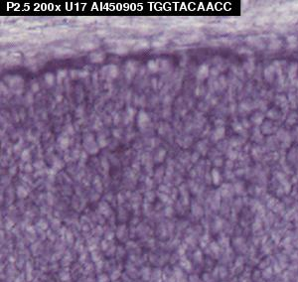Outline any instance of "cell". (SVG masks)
<instances>
[{
	"instance_id": "obj_4",
	"label": "cell",
	"mask_w": 298,
	"mask_h": 282,
	"mask_svg": "<svg viewBox=\"0 0 298 282\" xmlns=\"http://www.w3.org/2000/svg\"><path fill=\"white\" fill-rule=\"evenodd\" d=\"M225 127L224 126H219L215 131L213 132V140H220L225 136Z\"/></svg>"
},
{
	"instance_id": "obj_10",
	"label": "cell",
	"mask_w": 298,
	"mask_h": 282,
	"mask_svg": "<svg viewBox=\"0 0 298 282\" xmlns=\"http://www.w3.org/2000/svg\"><path fill=\"white\" fill-rule=\"evenodd\" d=\"M266 116L268 118H271V119H277L279 117V112H278L275 108H271L270 111H268V112L266 113Z\"/></svg>"
},
{
	"instance_id": "obj_12",
	"label": "cell",
	"mask_w": 298,
	"mask_h": 282,
	"mask_svg": "<svg viewBox=\"0 0 298 282\" xmlns=\"http://www.w3.org/2000/svg\"><path fill=\"white\" fill-rule=\"evenodd\" d=\"M275 102H276V105H280L281 108H282V105H287V100H286L285 96H276V99H275Z\"/></svg>"
},
{
	"instance_id": "obj_7",
	"label": "cell",
	"mask_w": 298,
	"mask_h": 282,
	"mask_svg": "<svg viewBox=\"0 0 298 282\" xmlns=\"http://www.w3.org/2000/svg\"><path fill=\"white\" fill-rule=\"evenodd\" d=\"M263 119H264V115L262 114V113H260V112L254 113V114L251 116V121L254 122V124H257V125L262 124V122H263Z\"/></svg>"
},
{
	"instance_id": "obj_15",
	"label": "cell",
	"mask_w": 298,
	"mask_h": 282,
	"mask_svg": "<svg viewBox=\"0 0 298 282\" xmlns=\"http://www.w3.org/2000/svg\"><path fill=\"white\" fill-rule=\"evenodd\" d=\"M281 47V43H280V41H278V40H275V41H272L270 43L269 45V49L270 50H278L279 48Z\"/></svg>"
},
{
	"instance_id": "obj_9",
	"label": "cell",
	"mask_w": 298,
	"mask_h": 282,
	"mask_svg": "<svg viewBox=\"0 0 298 282\" xmlns=\"http://www.w3.org/2000/svg\"><path fill=\"white\" fill-rule=\"evenodd\" d=\"M244 69L247 71L248 74H251L254 71V60H248L247 62H245L244 64Z\"/></svg>"
},
{
	"instance_id": "obj_5",
	"label": "cell",
	"mask_w": 298,
	"mask_h": 282,
	"mask_svg": "<svg viewBox=\"0 0 298 282\" xmlns=\"http://www.w3.org/2000/svg\"><path fill=\"white\" fill-rule=\"evenodd\" d=\"M275 127L273 126L272 122L271 121H266L264 123H262V127H261V130H262V133H265V134H270L272 133L274 131Z\"/></svg>"
},
{
	"instance_id": "obj_6",
	"label": "cell",
	"mask_w": 298,
	"mask_h": 282,
	"mask_svg": "<svg viewBox=\"0 0 298 282\" xmlns=\"http://www.w3.org/2000/svg\"><path fill=\"white\" fill-rule=\"evenodd\" d=\"M298 72V64L297 63H292L290 64L289 66V70H288V74H289V77L291 80H294Z\"/></svg>"
},
{
	"instance_id": "obj_2",
	"label": "cell",
	"mask_w": 298,
	"mask_h": 282,
	"mask_svg": "<svg viewBox=\"0 0 298 282\" xmlns=\"http://www.w3.org/2000/svg\"><path fill=\"white\" fill-rule=\"evenodd\" d=\"M209 73H210L209 67L207 66V65H202V66H200L198 71H197V74H196L197 79L201 80H205L206 77L209 76Z\"/></svg>"
},
{
	"instance_id": "obj_16",
	"label": "cell",
	"mask_w": 298,
	"mask_h": 282,
	"mask_svg": "<svg viewBox=\"0 0 298 282\" xmlns=\"http://www.w3.org/2000/svg\"><path fill=\"white\" fill-rule=\"evenodd\" d=\"M251 103H248L247 102H245L244 103H242V111H251Z\"/></svg>"
},
{
	"instance_id": "obj_3",
	"label": "cell",
	"mask_w": 298,
	"mask_h": 282,
	"mask_svg": "<svg viewBox=\"0 0 298 282\" xmlns=\"http://www.w3.org/2000/svg\"><path fill=\"white\" fill-rule=\"evenodd\" d=\"M150 122V119H149L148 115L145 113L144 111H141L138 115V125L140 127H143V126L147 125L148 123Z\"/></svg>"
},
{
	"instance_id": "obj_1",
	"label": "cell",
	"mask_w": 298,
	"mask_h": 282,
	"mask_svg": "<svg viewBox=\"0 0 298 282\" xmlns=\"http://www.w3.org/2000/svg\"><path fill=\"white\" fill-rule=\"evenodd\" d=\"M277 71H276V68L273 66H268L266 69L264 70V77L267 82L269 83H272L274 80V77H275V74H276Z\"/></svg>"
},
{
	"instance_id": "obj_17",
	"label": "cell",
	"mask_w": 298,
	"mask_h": 282,
	"mask_svg": "<svg viewBox=\"0 0 298 282\" xmlns=\"http://www.w3.org/2000/svg\"><path fill=\"white\" fill-rule=\"evenodd\" d=\"M252 137H254V140H257V141L261 140L262 136H261L260 132V129H257H257H254V136H252Z\"/></svg>"
},
{
	"instance_id": "obj_11",
	"label": "cell",
	"mask_w": 298,
	"mask_h": 282,
	"mask_svg": "<svg viewBox=\"0 0 298 282\" xmlns=\"http://www.w3.org/2000/svg\"><path fill=\"white\" fill-rule=\"evenodd\" d=\"M148 69L150 70L151 72H156V71L159 69V65H158V62L150 61L148 63Z\"/></svg>"
},
{
	"instance_id": "obj_8",
	"label": "cell",
	"mask_w": 298,
	"mask_h": 282,
	"mask_svg": "<svg viewBox=\"0 0 298 282\" xmlns=\"http://www.w3.org/2000/svg\"><path fill=\"white\" fill-rule=\"evenodd\" d=\"M286 41H287L288 47H289L290 49H294V48H296L298 46V38L296 36H294V35H291V36L287 37Z\"/></svg>"
},
{
	"instance_id": "obj_14",
	"label": "cell",
	"mask_w": 298,
	"mask_h": 282,
	"mask_svg": "<svg viewBox=\"0 0 298 282\" xmlns=\"http://www.w3.org/2000/svg\"><path fill=\"white\" fill-rule=\"evenodd\" d=\"M233 127H234V130L236 132H238V133L244 131V125H242V123H241V122H235L234 124H233Z\"/></svg>"
},
{
	"instance_id": "obj_13",
	"label": "cell",
	"mask_w": 298,
	"mask_h": 282,
	"mask_svg": "<svg viewBox=\"0 0 298 282\" xmlns=\"http://www.w3.org/2000/svg\"><path fill=\"white\" fill-rule=\"evenodd\" d=\"M90 60L95 63H98V62H102L103 60V55L102 54H99V53H93L92 56H90Z\"/></svg>"
}]
</instances>
